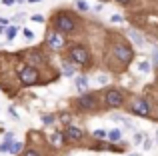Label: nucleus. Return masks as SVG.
<instances>
[{"instance_id": "obj_1", "label": "nucleus", "mask_w": 158, "mask_h": 156, "mask_svg": "<svg viewBox=\"0 0 158 156\" xmlns=\"http://www.w3.org/2000/svg\"><path fill=\"white\" fill-rule=\"evenodd\" d=\"M52 22H54V28H56L60 34L72 32V30H74V26H76V24H74V18H72L70 14H66V12H60V14H56Z\"/></svg>"}, {"instance_id": "obj_2", "label": "nucleus", "mask_w": 158, "mask_h": 156, "mask_svg": "<svg viewBox=\"0 0 158 156\" xmlns=\"http://www.w3.org/2000/svg\"><path fill=\"white\" fill-rule=\"evenodd\" d=\"M18 78L24 86H32L38 82V70H36V66H24L18 72Z\"/></svg>"}, {"instance_id": "obj_3", "label": "nucleus", "mask_w": 158, "mask_h": 156, "mask_svg": "<svg viewBox=\"0 0 158 156\" xmlns=\"http://www.w3.org/2000/svg\"><path fill=\"white\" fill-rule=\"evenodd\" d=\"M70 60L76 62V64H88L90 54L84 46H72L70 48Z\"/></svg>"}, {"instance_id": "obj_4", "label": "nucleus", "mask_w": 158, "mask_h": 156, "mask_svg": "<svg viewBox=\"0 0 158 156\" xmlns=\"http://www.w3.org/2000/svg\"><path fill=\"white\" fill-rule=\"evenodd\" d=\"M114 56L122 64H128L132 60V48L126 46V44H122V42H118V44H114Z\"/></svg>"}, {"instance_id": "obj_5", "label": "nucleus", "mask_w": 158, "mask_h": 156, "mask_svg": "<svg viewBox=\"0 0 158 156\" xmlns=\"http://www.w3.org/2000/svg\"><path fill=\"white\" fill-rule=\"evenodd\" d=\"M104 100H106V104H108V106H112V108H118V106H122L124 96H122V92H120V90L110 88V90H106Z\"/></svg>"}, {"instance_id": "obj_6", "label": "nucleus", "mask_w": 158, "mask_h": 156, "mask_svg": "<svg viewBox=\"0 0 158 156\" xmlns=\"http://www.w3.org/2000/svg\"><path fill=\"white\" fill-rule=\"evenodd\" d=\"M46 42L50 44L52 50H62L64 44H66V38L60 34V32H48L46 34Z\"/></svg>"}, {"instance_id": "obj_7", "label": "nucleus", "mask_w": 158, "mask_h": 156, "mask_svg": "<svg viewBox=\"0 0 158 156\" xmlns=\"http://www.w3.org/2000/svg\"><path fill=\"white\" fill-rule=\"evenodd\" d=\"M132 112L138 114V116H148V114H150V106H148V102H146V100L138 98V100L132 102Z\"/></svg>"}, {"instance_id": "obj_8", "label": "nucleus", "mask_w": 158, "mask_h": 156, "mask_svg": "<svg viewBox=\"0 0 158 156\" xmlns=\"http://www.w3.org/2000/svg\"><path fill=\"white\" fill-rule=\"evenodd\" d=\"M78 104H80V108H84V110H94L98 106V100H96L94 94H82L80 100H78Z\"/></svg>"}, {"instance_id": "obj_9", "label": "nucleus", "mask_w": 158, "mask_h": 156, "mask_svg": "<svg viewBox=\"0 0 158 156\" xmlns=\"http://www.w3.org/2000/svg\"><path fill=\"white\" fill-rule=\"evenodd\" d=\"M62 134H64V140H72V142H76V140L82 138V130L76 128V126H68Z\"/></svg>"}, {"instance_id": "obj_10", "label": "nucleus", "mask_w": 158, "mask_h": 156, "mask_svg": "<svg viewBox=\"0 0 158 156\" xmlns=\"http://www.w3.org/2000/svg\"><path fill=\"white\" fill-rule=\"evenodd\" d=\"M50 142L56 146V148H60L62 142H64V134H62V132H52L50 134Z\"/></svg>"}, {"instance_id": "obj_11", "label": "nucleus", "mask_w": 158, "mask_h": 156, "mask_svg": "<svg viewBox=\"0 0 158 156\" xmlns=\"http://www.w3.org/2000/svg\"><path fill=\"white\" fill-rule=\"evenodd\" d=\"M74 84H76V88L80 90V92H84V90L88 88V78H86V76H76Z\"/></svg>"}, {"instance_id": "obj_12", "label": "nucleus", "mask_w": 158, "mask_h": 156, "mask_svg": "<svg viewBox=\"0 0 158 156\" xmlns=\"http://www.w3.org/2000/svg\"><path fill=\"white\" fill-rule=\"evenodd\" d=\"M10 144H12V132H6V138H4V142L0 144V152H8V150H10Z\"/></svg>"}, {"instance_id": "obj_13", "label": "nucleus", "mask_w": 158, "mask_h": 156, "mask_svg": "<svg viewBox=\"0 0 158 156\" xmlns=\"http://www.w3.org/2000/svg\"><path fill=\"white\" fill-rule=\"evenodd\" d=\"M108 140L110 142H118L120 138H122V130H118V128H114V130H110V132H108Z\"/></svg>"}, {"instance_id": "obj_14", "label": "nucleus", "mask_w": 158, "mask_h": 156, "mask_svg": "<svg viewBox=\"0 0 158 156\" xmlns=\"http://www.w3.org/2000/svg\"><path fill=\"white\" fill-rule=\"evenodd\" d=\"M22 148H24L22 142H12V144H10V150H8V152H10V154H18Z\"/></svg>"}, {"instance_id": "obj_15", "label": "nucleus", "mask_w": 158, "mask_h": 156, "mask_svg": "<svg viewBox=\"0 0 158 156\" xmlns=\"http://www.w3.org/2000/svg\"><path fill=\"white\" fill-rule=\"evenodd\" d=\"M62 72H64L66 76H72L74 74V66L70 62H64V66H62Z\"/></svg>"}, {"instance_id": "obj_16", "label": "nucleus", "mask_w": 158, "mask_h": 156, "mask_svg": "<svg viewBox=\"0 0 158 156\" xmlns=\"http://www.w3.org/2000/svg\"><path fill=\"white\" fill-rule=\"evenodd\" d=\"M130 36H132V40H134V42L138 44V46H142V44H144V38L138 34V32H134V30H132V32H130Z\"/></svg>"}, {"instance_id": "obj_17", "label": "nucleus", "mask_w": 158, "mask_h": 156, "mask_svg": "<svg viewBox=\"0 0 158 156\" xmlns=\"http://www.w3.org/2000/svg\"><path fill=\"white\" fill-rule=\"evenodd\" d=\"M94 138H98V140H104V138L108 136V132H106V130H102V128H98V130H94Z\"/></svg>"}, {"instance_id": "obj_18", "label": "nucleus", "mask_w": 158, "mask_h": 156, "mask_svg": "<svg viewBox=\"0 0 158 156\" xmlns=\"http://www.w3.org/2000/svg\"><path fill=\"white\" fill-rule=\"evenodd\" d=\"M16 32H18V28H16V26H10V28L6 30V38H8V40H12V38L16 36Z\"/></svg>"}, {"instance_id": "obj_19", "label": "nucleus", "mask_w": 158, "mask_h": 156, "mask_svg": "<svg viewBox=\"0 0 158 156\" xmlns=\"http://www.w3.org/2000/svg\"><path fill=\"white\" fill-rule=\"evenodd\" d=\"M74 4H76V8H78V10H82V12H86V10H88V4H86L84 0H76Z\"/></svg>"}, {"instance_id": "obj_20", "label": "nucleus", "mask_w": 158, "mask_h": 156, "mask_svg": "<svg viewBox=\"0 0 158 156\" xmlns=\"http://www.w3.org/2000/svg\"><path fill=\"white\" fill-rule=\"evenodd\" d=\"M24 156H40V154H38V150H34V148H28L26 152H24Z\"/></svg>"}, {"instance_id": "obj_21", "label": "nucleus", "mask_w": 158, "mask_h": 156, "mask_svg": "<svg viewBox=\"0 0 158 156\" xmlns=\"http://www.w3.org/2000/svg\"><path fill=\"white\" fill-rule=\"evenodd\" d=\"M140 70H142V72H148V70H150V64H148L146 60H144V62H140Z\"/></svg>"}, {"instance_id": "obj_22", "label": "nucleus", "mask_w": 158, "mask_h": 156, "mask_svg": "<svg viewBox=\"0 0 158 156\" xmlns=\"http://www.w3.org/2000/svg\"><path fill=\"white\" fill-rule=\"evenodd\" d=\"M24 36H26L28 40H32V38H34V32H32V30H28V28H24Z\"/></svg>"}, {"instance_id": "obj_23", "label": "nucleus", "mask_w": 158, "mask_h": 156, "mask_svg": "<svg viewBox=\"0 0 158 156\" xmlns=\"http://www.w3.org/2000/svg\"><path fill=\"white\" fill-rule=\"evenodd\" d=\"M32 20H34V22H44V16L42 14H34V16H32Z\"/></svg>"}, {"instance_id": "obj_24", "label": "nucleus", "mask_w": 158, "mask_h": 156, "mask_svg": "<svg viewBox=\"0 0 158 156\" xmlns=\"http://www.w3.org/2000/svg\"><path fill=\"white\" fill-rule=\"evenodd\" d=\"M42 120H44V124H52V122H54V116H44Z\"/></svg>"}, {"instance_id": "obj_25", "label": "nucleus", "mask_w": 158, "mask_h": 156, "mask_svg": "<svg viewBox=\"0 0 158 156\" xmlns=\"http://www.w3.org/2000/svg\"><path fill=\"white\" fill-rule=\"evenodd\" d=\"M110 20H112V22H122V16H120V14H114Z\"/></svg>"}, {"instance_id": "obj_26", "label": "nucleus", "mask_w": 158, "mask_h": 156, "mask_svg": "<svg viewBox=\"0 0 158 156\" xmlns=\"http://www.w3.org/2000/svg\"><path fill=\"white\" fill-rule=\"evenodd\" d=\"M0 26L6 28V26H8V18H2V16H0Z\"/></svg>"}, {"instance_id": "obj_27", "label": "nucleus", "mask_w": 158, "mask_h": 156, "mask_svg": "<svg viewBox=\"0 0 158 156\" xmlns=\"http://www.w3.org/2000/svg\"><path fill=\"white\" fill-rule=\"evenodd\" d=\"M8 112L12 114V118H18V112H16V108H12V106H10V108H8Z\"/></svg>"}, {"instance_id": "obj_28", "label": "nucleus", "mask_w": 158, "mask_h": 156, "mask_svg": "<svg viewBox=\"0 0 158 156\" xmlns=\"http://www.w3.org/2000/svg\"><path fill=\"white\" fill-rule=\"evenodd\" d=\"M14 2H16V0H2V4H4V6H12Z\"/></svg>"}, {"instance_id": "obj_29", "label": "nucleus", "mask_w": 158, "mask_h": 156, "mask_svg": "<svg viewBox=\"0 0 158 156\" xmlns=\"http://www.w3.org/2000/svg\"><path fill=\"white\" fill-rule=\"evenodd\" d=\"M134 142H142V134H136V136H134Z\"/></svg>"}, {"instance_id": "obj_30", "label": "nucleus", "mask_w": 158, "mask_h": 156, "mask_svg": "<svg viewBox=\"0 0 158 156\" xmlns=\"http://www.w3.org/2000/svg\"><path fill=\"white\" fill-rule=\"evenodd\" d=\"M118 2H122V4H126V2H130V0H118Z\"/></svg>"}, {"instance_id": "obj_31", "label": "nucleus", "mask_w": 158, "mask_h": 156, "mask_svg": "<svg viewBox=\"0 0 158 156\" xmlns=\"http://www.w3.org/2000/svg\"><path fill=\"white\" fill-rule=\"evenodd\" d=\"M28 2H32V4H34V2H40V0H28Z\"/></svg>"}, {"instance_id": "obj_32", "label": "nucleus", "mask_w": 158, "mask_h": 156, "mask_svg": "<svg viewBox=\"0 0 158 156\" xmlns=\"http://www.w3.org/2000/svg\"><path fill=\"white\" fill-rule=\"evenodd\" d=\"M16 2H18V4H22V2H24V0H16Z\"/></svg>"}, {"instance_id": "obj_33", "label": "nucleus", "mask_w": 158, "mask_h": 156, "mask_svg": "<svg viewBox=\"0 0 158 156\" xmlns=\"http://www.w3.org/2000/svg\"><path fill=\"white\" fill-rule=\"evenodd\" d=\"M130 156H140V154H130Z\"/></svg>"}, {"instance_id": "obj_34", "label": "nucleus", "mask_w": 158, "mask_h": 156, "mask_svg": "<svg viewBox=\"0 0 158 156\" xmlns=\"http://www.w3.org/2000/svg\"><path fill=\"white\" fill-rule=\"evenodd\" d=\"M156 142H158V132H156Z\"/></svg>"}]
</instances>
